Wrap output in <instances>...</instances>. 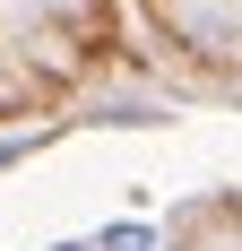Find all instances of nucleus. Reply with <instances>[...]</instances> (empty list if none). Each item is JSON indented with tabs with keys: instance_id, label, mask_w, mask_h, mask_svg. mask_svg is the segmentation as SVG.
<instances>
[{
	"instance_id": "1",
	"label": "nucleus",
	"mask_w": 242,
	"mask_h": 251,
	"mask_svg": "<svg viewBox=\"0 0 242 251\" xmlns=\"http://www.w3.org/2000/svg\"><path fill=\"white\" fill-rule=\"evenodd\" d=\"M104 251H156V234H147V226H113V234H104Z\"/></svg>"
}]
</instances>
